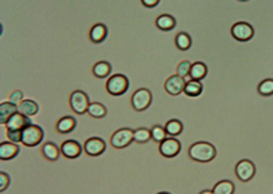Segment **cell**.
Masks as SVG:
<instances>
[{
	"label": "cell",
	"mask_w": 273,
	"mask_h": 194,
	"mask_svg": "<svg viewBox=\"0 0 273 194\" xmlns=\"http://www.w3.org/2000/svg\"><path fill=\"white\" fill-rule=\"evenodd\" d=\"M216 156V148L211 143L197 141L189 148V158L199 163H208Z\"/></svg>",
	"instance_id": "6da1fadb"
},
{
	"label": "cell",
	"mask_w": 273,
	"mask_h": 194,
	"mask_svg": "<svg viewBox=\"0 0 273 194\" xmlns=\"http://www.w3.org/2000/svg\"><path fill=\"white\" fill-rule=\"evenodd\" d=\"M129 80L128 77L123 73H116L113 76H110L106 82V91L113 95V97H120L124 95L128 91Z\"/></svg>",
	"instance_id": "7a4b0ae2"
},
{
	"label": "cell",
	"mask_w": 273,
	"mask_h": 194,
	"mask_svg": "<svg viewBox=\"0 0 273 194\" xmlns=\"http://www.w3.org/2000/svg\"><path fill=\"white\" fill-rule=\"evenodd\" d=\"M44 138V130L41 127L31 124L27 128L22 130V141L21 143L26 147H36L41 143Z\"/></svg>",
	"instance_id": "3957f363"
},
{
	"label": "cell",
	"mask_w": 273,
	"mask_h": 194,
	"mask_svg": "<svg viewBox=\"0 0 273 194\" xmlns=\"http://www.w3.org/2000/svg\"><path fill=\"white\" fill-rule=\"evenodd\" d=\"M90 98L82 90H76L69 95V106L76 114H84L90 108Z\"/></svg>",
	"instance_id": "277c9868"
},
{
	"label": "cell",
	"mask_w": 273,
	"mask_h": 194,
	"mask_svg": "<svg viewBox=\"0 0 273 194\" xmlns=\"http://www.w3.org/2000/svg\"><path fill=\"white\" fill-rule=\"evenodd\" d=\"M152 102V94L148 88H139L134 92V95L131 98V103L132 108L136 112H143L145 109H148V106Z\"/></svg>",
	"instance_id": "5b68a950"
},
{
	"label": "cell",
	"mask_w": 273,
	"mask_h": 194,
	"mask_svg": "<svg viewBox=\"0 0 273 194\" xmlns=\"http://www.w3.org/2000/svg\"><path fill=\"white\" fill-rule=\"evenodd\" d=\"M134 134L135 130L129 128H123L116 130V132L112 134V138H110V143L113 145L114 148L123 149L125 147H128L129 144L134 141Z\"/></svg>",
	"instance_id": "8992f818"
},
{
	"label": "cell",
	"mask_w": 273,
	"mask_h": 194,
	"mask_svg": "<svg viewBox=\"0 0 273 194\" xmlns=\"http://www.w3.org/2000/svg\"><path fill=\"white\" fill-rule=\"evenodd\" d=\"M231 36L239 42H248L254 37V29L248 22H237L231 27Z\"/></svg>",
	"instance_id": "52a82bcc"
},
{
	"label": "cell",
	"mask_w": 273,
	"mask_h": 194,
	"mask_svg": "<svg viewBox=\"0 0 273 194\" xmlns=\"http://www.w3.org/2000/svg\"><path fill=\"white\" fill-rule=\"evenodd\" d=\"M235 174H237L239 181L248 182V181H250L254 177V174H256V166H254L252 160L243 159L241 162H238L237 166H235Z\"/></svg>",
	"instance_id": "ba28073f"
},
{
	"label": "cell",
	"mask_w": 273,
	"mask_h": 194,
	"mask_svg": "<svg viewBox=\"0 0 273 194\" xmlns=\"http://www.w3.org/2000/svg\"><path fill=\"white\" fill-rule=\"evenodd\" d=\"M186 86L185 79L180 75H173V76L167 77L165 82V90L167 94H170L173 97L180 95L181 92H184Z\"/></svg>",
	"instance_id": "9c48e42d"
},
{
	"label": "cell",
	"mask_w": 273,
	"mask_h": 194,
	"mask_svg": "<svg viewBox=\"0 0 273 194\" xmlns=\"http://www.w3.org/2000/svg\"><path fill=\"white\" fill-rule=\"evenodd\" d=\"M181 151V143L174 137H167L159 144V152L165 158H174Z\"/></svg>",
	"instance_id": "30bf717a"
},
{
	"label": "cell",
	"mask_w": 273,
	"mask_h": 194,
	"mask_svg": "<svg viewBox=\"0 0 273 194\" xmlns=\"http://www.w3.org/2000/svg\"><path fill=\"white\" fill-rule=\"evenodd\" d=\"M29 125H31L30 117H27L25 114H22V113L18 112L7 121L5 128H7V130H23V129L27 128Z\"/></svg>",
	"instance_id": "8fae6325"
},
{
	"label": "cell",
	"mask_w": 273,
	"mask_h": 194,
	"mask_svg": "<svg viewBox=\"0 0 273 194\" xmlns=\"http://www.w3.org/2000/svg\"><path fill=\"white\" fill-rule=\"evenodd\" d=\"M105 149L106 144L101 137H91L84 143V152L90 156H99L101 153L105 152Z\"/></svg>",
	"instance_id": "7c38bea8"
},
{
	"label": "cell",
	"mask_w": 273,
	"mask_h": 194,
	"mask_svg": "<svg viewBox=\"0 0 273 194\" xmlns=\"http://www.w3.org/2000/svg\"><path fill=\"white\" fill-rule=\"evenodd\" d=\"M62 153L68 159H76L82 153V145L76 140H67L62 144Z\"/></svg>",
	"instance_id": "4fadbf2b"
},
{
	"label": "cell",
	"mask_w": 273,
	"mask_h": 194,
	"mask_svg": "<svg viewBox=\"0 0 273 194\" xmlns=\"http://www.w3.org/2000/svg\"><path fill=\"white\" fill-rule=\"evenodd\" d=\"M19 152H21L19 145L12 141H1L0 144V159L1 160H11L18 156Z\"/></svg>",
	"instance_id": "5bb4252c"
},
{
	"label": "cell",
	"mask_w": 273,
	"mask_h": 194,
	"mask_svg": "<svg viewBox=\"0 0 273 194\" xmlns=\"http://www.w3.org/2000/svg\"><path fill=\"white\" fill-rule=\"evenodd\" d=\"M90 41L94 44H101L106 40L108 37V27L103 25V23H95V25L90 29Z\"/></svg>",
	"instance_id": "9a60e30c"
},
{
	"label": "cell",
	"mask_w": 273,
	"mask_h": 194,
	"mask_svg": "<svg viewBox=\"0 0 273 194\" xmlns=\"http://www.w3.org/2000/svg\"><path fill=\"white\" fill-rule=\"evenodd\" d=\"M18 112H19L18 110V105L10 102V101L8 102H3L0 105V123L5 125L7 121Z\"/></svg>",
	"instance_id": "2e32d148"
},
{
	"label": "cell",
	"mask_w": 273,
	"mask_h": 194,
	"mask_svg": "<svg viewBox=\"0 0 273 194\" xmlns=\"http://www.w3.org/2000/svg\"><path fill=\"white\" fill-rule=\"evenodd\" d=\"M155 25L162 31H171L177 26V22H175L174 16L169 15V14H162L156 18Z\"/></svg>",
	"instance_id": "e0dca14e"
},
{
	"label": "cell",
	"mask_w": 273,
	"mask_h": 194,
	"mask_svg": "<svg viewBox=\"0 0 273 194\" xmlns=\"http://www.w3.org/2000/svg\"><path fill=\"white\" fill-rule=\"evenodd\" d=\"M76 127V120L71 116H66V117H63L59 120V123L56 125V130L59 133H69L72 132L73 129Z\"/></svg>",
	"instance_id": "ac0fdd59"
},
{
	"label": "cell",
	"mask_w": 273,
	"mask_h": 194,
	"mask_svg": "<svg viewBox=\"0 0 273 194\" xmlns=\"http://www.w3.org/2000/svg\"><path fill=\"white\" fill-rule=\"evenodd\" d=\"M206 73H208V68H206V65L203 62H196L192 64L191 73H189L192 80H199V82H201L206 76Z\"/></svg>",
	"instance_id": "d6986e66"
},
{
	"label": "cell",
	"mask_w": 273,
	"mask_h": 194,
	"mask_svg": "<svg viewBox=\"0 0 273 194\" xmlns=\"http://www.w3.org/2000/svg\"><path fill=\"white\" fill-rule=\"evenodd\" d=\"M18 110L22 114H25L27 117H31V116H36L40 108L37 102H34L33 99H23L19 105H18Z\"/></svg>",
	"instance_id": "ffe728a7"
},
{
	"label": "cell",
	"mask_w": 273,
	"mask_h": 194,
	"mask_svg": "<svg viewBox=\"0 0 273 194\" xmlns=\"http://www.w3.org/2000/svg\"><path fill=\"white\" fill-rule=\"evenodd\" d=\"M94 76L98 79H105L112 73V65L108 62H98L97 64H94L93 66Z\"/></svg>",
	"instance_id": "44dd1931"
},
{
	"label": "cell",
	"mask_w": 273,
	"mask_h": 194,
	"mask_svg": "<svg viewBox=\"0 0 273 194\" xmlns=\"http://www.w3.org/2000/svg\"><path fill=\"white\" fill-rule=\"evenodd\" d=\"M41 152L45 156V159L51 160V162H56L59 156H60V149H59V147L55 143L44 144Z\"/></svg>",
	"instance_id": "7402d4cb"
},
{
	"label": "cell",
	"mask_w": 273,
	"mask_h": 194,
	"mask_svg": "<svg viewBox=\"0 0 273 194\" xmlns=\"http://www.w3.org/2000/svg\"><path fill=\"white\" fill-rule=\"evenodd\" d=\"M175 46L180 49L181 52H186L191 49L192 46V37L185 33V31H181L175 37Z\"/></svg>",
	"instance_id": "603a6c76"
},
{
	"label": "cell",
	"mask_w": 273,
	"mask_h": 194,
	"mask_svg": "<svg viewBox=\"0 0 273 194\" xmlns=\"http://www.w3.org/2000/svg\"><path fill=\"white\" fill-rule=\"evenodd\" d=\"M212 192H213V194H234V192H235V185L232 184L231 181L224 179V181L217 182L213 186Z\"/></svg>",
	"instance_id": "cb8c5ba5"
},
{
	"label": "cell",
	"mask_w": 273,
	"mask_h": 194,
	"mask_svg": "<svg viewBox=\"0 0 273 194\" xmlns=\"http://www.w3.org/2000/svg\"><path fill=\"white\" fill-rule=\"evenodd\" d=\"M203 90H204V87H203L201 82H199V80H192L191 79L189 82H186V86H185V90H184V92H185L188 97L196 98V97H199V95H201Z\"/></svg>",
	"instance_id": "d4e9b609"
},
{
	"label": "cell",
	"mask_w": 273,
	"mask_h": 194,
	"mask_svg": "<svg viewBox=\"0 0 273 194\" xmlns=\"http://www.w3.org/2000/svg\"><path fill=\"white\" fill-rule=\"evenodd\" d=\"M165 129L169 136H178L184 130V125H182L180 120L174 118V120H170L169 123L166 124Z\"/></svg>",
	"instance_id": "484cf974"
},
{
	"label": "cell",
	"mask_w": 273,
	"mask_h": 194,
	"mask_svg": "<svg viewBox=\"0 0 273 194\" xmlns=\"http://www.w3.org/2000/svg\"><path fill=\"white\" fill-rule=\"evenodd\" d=\"M87 113L93 118H103L106 114H108V109L105 108L102 103L94 102L90 105Z\"/></svg>",
	"instance_id": "4316f807"
},
{
	"label": "cell",
	"mask_w": 273,
	"mask_h": 194,
	"mask_svg": "<svg viewBox=\"0 0 273 194\" xmlns=\"http://www.w3.org/2000/svg\"><path fill=\"white\" fill-rule=\"evenodd\" d=\"M257 91L263 97H271L273 95V79H265L260 83L257 87Z\"/></svg>",
	"instance_id": "83f0119b"
},
{
	"label": "cell",
	"mask_w": 273,
	"mask_h": 194,
	"mask_svg": "<svg viewBox=\"0 0 273 194\" xmlns=\"http://www.w3.org/2000/svg\"><path fill=\"white\" fill-rule=\"evenodd\" d=\"M151 140V129L147 128H139L135 130L134 141L140 144H144Z\"/></svg>",
	"instance_id": "f1b7e54d"
},
{
	"label": "cell",
	"mask_w": 273,
	"mask_h": 194,
	"mask_svg": "<svg viewBox=\"0 0 273 194\" xmlns=\"http://www.w3.org/2000/svg\"><path fill=\"white\" fill-rule=\"evenodd\" d=\"M166 138H167V132H166L165 128H162L160 125H154L151 128V140L160 144Z\"/></svg>",
	"instance_id": "f546056e"
},
{
	"label": "cell",
	"mask_w": 273,
	"mask_h": 194,
	"mask_svg": "<svg viewBox=\"0 0 273 194\" xmlns=\"http://www.w3.org/2000/svg\"><path fill=\"white\" fill-rule=\"evenodd\" d=\"M191 68H192V63L185 60V62H181L177 66V75H180V76L185 77L189 76V73H191Z\"/></svg>",
	"instance_id": "4dcf8cb0"
},
{
	"label": "cell",
	"mask_w": 273,
	"mask_h": 194,
	"mask_svg": "<svg viewBox=\"0 0 273 194\" xmlns=\"http://www.w3.org/2000/svg\"><path fill=\"white\" fill-rule=\"evenodd\" d=\"M7 138L8 141L18 144L22 141V130H7Z\"/></svg>",
	"instance_id": "1f68e13d"
},
{
	"label": "cell",
	"mask_w": 273,
	"mask_h": 194,
	"mask_svg": "<svg viewBox=\"0 0 273 194\" xmlns=\"http://www.w3.org/2000/svg\"><path fill=\"white\" fill-rule=\"evenodd\" d=\"M22 101H23V92H22L21 90H15V91L11 92L10 102L15 103V105H19Z\"/></svg>",
	"instance_id": "d6a6232c"
},
{
	"label": "cell",
	"mask_w": 273,
	"mask_h": 194,
	"mask_svg": "<svg viewBox=\"0 0 273 194\" xmlns=\"http://www.w3.org/2000/svg\"><path fill=\"white\" fill-rule=\"evenodd\" d=\"M8 185H10V177H8L4 171H1V173H0V190L4 192V190L8 188Z\"/></svg>",
	"instance_id": "836d02e7"
},
{
	"label": "cell",
	"mask_w": 273,
	"mask_h": 194,
	"mask_svg": "<svg viewBox=\"0 0 273 194\" xmlns=\"http://www.w3.org/2000/svg\"><path fill=\"white\" fill-rule=\"evenodd\" d=\"M141 3H143V5L147 7V8H154V7H156V5L159 4L160 0H141Z\"/></svg>",
	"instance_id": "e575fe53"
},
{
	"label": "cell",
	"mask_w": 273,
	"mask_h": 194,
	"mask_svg": "<svg viewBox=\"0 0 273 194\" xmlns=\"http://www.w3.org/2000/svg\"><path fill=\"white\" fill-rule=\"evenodd\" d=\"M200 194H213V192L212 190H203Z\"/></svg>",
	"instance_id": "d590c367"
},
{
	"label": "cell",
	"mask_w": 273,
	"mask_h": 194,
	"mask_svg": "<svg viewBox=\"0 0 273 194\" xmlns=\"http://www.w3.org/2000/svg\"><path fill=\"white\" fill-rule=\"evenodd\" d=\"M158 194H170V193H166V192H162V193H158Z\"/></svg>",
	"instance_id": "8d00e7d4"
},
{
	"label": "cell",
	"mask_w": 273,
	"mask_h": 194,
	"mask_svg": "<svg viewBox=\"0 0 273 194\" xmlns=\"http://www.w3.org/2000/svg\"><path fill=\"white\" fill-rule=\"evenodd\" d=\"M239 1H249V0H239Z\"/></svg>",
	"instance_id": "74e56055"
}]
</instances>
